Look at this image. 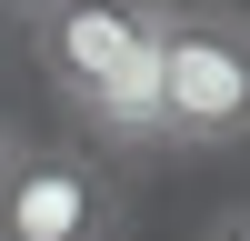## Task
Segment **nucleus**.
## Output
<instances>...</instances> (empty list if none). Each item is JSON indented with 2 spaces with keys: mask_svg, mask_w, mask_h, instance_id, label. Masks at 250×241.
Returning <instances> with one entry per match:
<instances>
[{
  "mask_svg": "<svg viewBox=\"0 0 250 241\" xmlns=\"http://www.w3.org/2000/svg\"><path fill=\"white\" fill-rule=\"evenodd\" d=\"M40 80L70 100L100 151H160V71H150V0H60L30 30Z\"/></svg>",
  "mask_w": 250,
  "mask_h": 241,
  "instance_id": "f257e3e1",
  "label": "nucleus"
},
{
  "mask_svg": "<svg viewBox=\"0 0 250 241\" xmlns=\"http://www.w3.org/2000/svg\"><path fill=\"white\" fill-rule=\"evenodd\" d=\"M160 151L220 161L250 141V10L240 0H150Z\"/></svg>",
  "mask_w": 250,
  "mask_h": 241,
  "instance_id": "f03ea898",
  "label": "nucleus"
},
{
  "mask_svg": "<svg viewBox=\"0 0 250 241\" xmlns=\"http://www.w3.org/2000/svg\"><path fill=\"white\" fill-rule=\"evenodd\" d=\"M120 231V171L70 141H20L0 161V241H110Z\"/></svg>",
  "mask_w": 250,
  "mask_h": 241,
  "instance_id": "7ed1b4c3",
  "label": "nucleus"
},
{
  "mask_svg": "<svg viewBox=\"0 0 250 241\" xmlns=\"http://www.w3.org/2000/svg\"><path fill=\"white\" fill-rule=\"evenodd\" d=\"M190 241H250V201H230V211H210Z\"/></svg>",
  "mask_w": 250,
  "mask_h": 241,
  "instance_id": "20e7f679",
  "label": "nucleus"
},
{
  "mask_svg": "<svg viewBox=\"0 0 250 241\" xmlns=\"http://www.w3.org/2000/svg\"><path fill=\"white\" fill-rule=\"evenodd\" d=\"M50 10H60V0H0V20H20V30H40Z\"/></svg>",
  "mask_w": 250,
  "mask_h": 241,
  "instance_id": "39448f33",
  "label": "nucleus"
},
{
  "mask_svg": "<svg viewBox=\"0 0 250 241\" xmlns=\"http://www.w3.org/2000/svg\"><path fill=\"white\" fill-rule=\"evenodd\" d=\"M10 151H20V131H10V120H0V161H10Z\"/></svg>",
  "mask_w": 250,
  "mask_h": 241,
  "instance_id": "423d86ee",
  "label": "nucleus"
}]
</instances>
